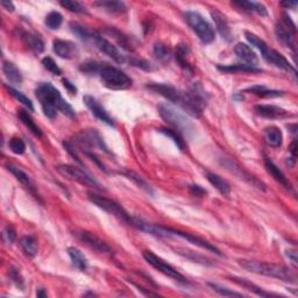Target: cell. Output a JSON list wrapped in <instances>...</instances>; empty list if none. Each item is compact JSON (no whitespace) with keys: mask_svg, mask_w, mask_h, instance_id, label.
I'll use <instances>...</instances> for the list:
<instances>
[{"mask_svg":"<svg viewBox=\"0 0 298 298\" xmlns=\"http://www.w3.org/2000/svg\"><path fill=\"white\" fill-rule=\"evenodd\" d=\"M131 226L138 228L139 231H142L147 234H151V236H155L157 238H172V237L182 238V239L186 240L188 242H190V244L201 247V248L206 249L211 253H215L217 255H219V257H223V254L220 253V250L217 248L216 246L212 245L211 242H208L204 239H201V238H198L196 236H193V234H190V233L177 231V229L170 228L167 226H162V225L148 223V221L139 218V217H133V218H132Z\"/></svg>","mask_w":298,"mask_h":298,"instance_id":"cell-1","label":"cell"},{"mask_svg":"<svg viewBox=\"0 0 298 298\" xmlns=\"http://www.w3.org/2000/svg\"><path fill=\"white\" fill-rule=\"evenodd\" d=\"M36 98L40 101V105L44 111L45 116L49 119L56 117L57 111L66 114L70 119L76 118L75 110L71 105L61 96V93L50 83H40L35 90Z\"/></svg>","mask_w":298,"mask_h":298,"instance_id":"cell-2","label":"cell"},{"mask_svg":"<svg viewBox=\"0 0 298 298\" xmlns=\"http://www.w3.org/2000/svg\"><path fill=\"white\" fill-rule=\"evenodd\" d=\"M239 265L247 271L254 272L258 275H263L267 278L278 279L283 282L296 284L297 278L287 267L276 265V263L254 261V260H239Z\"/></svg>","mask_w":298,"mask_h":298,"instance_id":"cell-3","label":"cell"},{"mask_svg":"<svg viewBox=\"0 0 298 298\" xmlns=\"http://www.w3.org/2000/svg\"><path fill=\"white\" fill-rule=\"evenodd\" d=\"M245 36L247 41H248L250 45L255 47V48L261 53V56L266 62H268L269 65L274 66L276 68H279V69H282L284 71L289 72V74H292L293 76H296L297 74L296 69L290 65V63H289L288 59L285 58L282 54H280L279 52H276L275 49L270 48V47L268 46L265 41H263L262 39H260L258 35H255V34L253 33L246 32Z\"/></svg>","mask_w":298,"mask_h":298,"instance_id":"cell-4","label":"cell"},{"mask_svg":"<svg viewBox=\"0 0 298 298\" xmlns=\"http://www.w3.org/2000/svg\"><path fill=\"white\" fill-rule=\"evenodd\" d=\"M184 20L188 24V26L191 28L198 39L203 44H211L216 39V32L212 25L204 18L198 12L188 11L184 13Z\"/></svg>","mask_w":298,"mask_h":298,"instance_id":"cell-5","label":"cell"},{"mask_svg":"<svg viewBox=\"0 0 298 298\" xmlns=\"http://www.w3.org/2000/svg\"><path fill=\"white\" fill-rule=\"evenodd\" d=\"M101 83L110 90H126L132 87L133 79L118 68L104 65L99 72Z\"/></svg>","mask_w":298,"mask_h":298,"instance_id":"cell-6","label":"cell"},{"mask_svg":"<svg viewBox=\"0 0 298 298\" xmlns=\"http://www.w3.org/2000/svg\"><path fill=\"white\" fill-rule=\"evenodd\" d=\"M159 113L164 121H167L170 126H173L175 131L186 135H191L195 132L194 123L188 118L183 116L181 112L170 106L169 104H161L159 106Z\"/></svg>","mask_w":298,"mask_h":298,"instance_id":"cell-7","label":"cell"},{"mask_svg":"<svg viewBox=\"0 0 298 298\" xmlns=\"http://www.w3.org/2000/svg\"><path fill=\"white\" fill-rule=\"evenodd\" d=\"M88 198H89V201L93 204V205H96L97 207H99L105 212H108V214L116 217L117 219L122 221V223L131 225L132 216L116 201L110 199L108 197H104V196L98 195L96 193H92V191H89L88 193Z\"/></svg>","mask_w":298,"mask_h":298,"instance_id":"cell-8","label":"cell"},{"mask_svg":"<svg viewBox=\"0 0 298 298\" xmlns=\"http://www.w3.org/2000/svg\"><path fill=\"white\" fill-rule=\"evenodd\" d=\"M57 172L67 177L68 180L71 181H76L80 183V184L87 185V186H91L93 189L97 190H104L103 186L100 185V183L96 181L93 178L92 175H90L87 170H84L83 168L76 167V165H71V164H62L56 167Z\"/></svg>","mask_w":298,"mask_h":298,"instance_id":"cell-9","label":"cell"},{"mask_svg":"<svg viewBox=\"0 0 298 298\" xmlns=\"http://www.w3.org/2000/svg\"><path fill=\"white\" fill-rule=\"evenodd\" d=\"M142 255H143V259L146 260L149 265H151L152 267H154L155 269H157L160 272H162V274H164L165 276L177 281V282L188 283V280H186L180 271L176 270L172 265H169L168 262H165L163 259L157 257V255L151 252V250H144Z\"/></svg>","mask_w":298,"mask_h":298,"instance_id":"cell-10","label":"cell"},{"mask_svg":"<svg viewBox=\"0 0 298 298\" xmlns=\"http://www.w3.org/2000/svg\"><path fill=\"white\" fill-rule=\"evenodd\" d=\"M146 88L148 90L157 93V95L164 97L165 99H168L172 103L180 106L181 109L184 110L185 103H186V93L177 90L175 87H172L169 84L163 83H151L147 84Z\"/></svg>","mask_w":298,"mask_h":298,"instance_id":"cell-11","label":"cell"},{"mask_svg":"<svg viewBox=\"0 0 298 298\" xmlns=\"http://www.w3.org/2000/svg\"><path fill=\"white\" fill-rule=\"evenodd\" d=\"M88 42H91L96 46L97 49H99L101 53L105 54L106 56H109L113 59L114 62L118 65H122L125 63V56L119 52V49L116 46L112 45V42H110L108 39H105L103 35H100L99 33L95 31H91L90 36H89Z\"/></svg>","mask_w":298,"mask_h":298,"instance_id":"cell-12","label":"cell"},{"mask_svg":"<svg viewBox=\"0 0 298 298\" xmlns=\"http://www.w3.org/2000/svg\"><path fill=\"white\" fill-rule=\"evenodd\" d=\"M76 143L83 149V152H89L90 148H99L101 151L108 153L110 154L109 148L106 147V144L104 143V140L99 135L97 131L90 130V131H83L82 133H79L78 135H76Z\"/></svg>","mask_w":298,"mask_h":298,"instance_id":"cell-13","label":"cell"},{"mask_svg":"<svg viewBox=\"0 0 298 298\" xmlns=\"http://www.w3.org/2000/svg\"><path fill=\"white\" fill-rule=\"evenodd\" d=\"M221 164H223L224 167L226 168L229 173H232L233 175H236L237 177H239L240 180H244L246 183H248V184L254 186V188H257L259 190H262V191L266 190L265 183L261 182L260 180H258V178L255 176H253L252 174H249L248 172H246L244 168H241L240 165H238L231 159L224 157V159L221 160Z\"/></svg>","mask_w":298,"mask_h":298,"instance_id":"cell-14","label":"cell"},{"mask_svg":"<svg viewBox=\"0 0 298 298\" xmlns=\"http://www.w3.org/2000/svg\"><path fill=\"white\" fill-rule=\"evenodd\" d=\"M75 236L77 237V239L83 242L84 245H87L88 247H90L91 249L96 250L97 253L108 255V257H113V249L106 244L105 241L99 239L95 234L88 231H79L76 232Z\"/></svg>","mask_w":298,"mask_h":298,"instance_id":"cell-15","label":"cell"},{"mask_svg":"<svg viewBox=\"0 0 298 298\" xmlns=\"http://www.w3.org/2000/svg\"><path fill=\"white\" fill-rule=\"evenodd\" d=\"M285 24H278L275 27V34L278 36V40L287 48H290L292 50H296V44H295V25L290 20L288 15H283Z\"/></svg>","mask_w":298,"mask_h":298,"instance_id":"cell-16","label":"cell"},{"mask_svg":"<svg viewBox=\"0 0 298 298\" xmlns=\"http://www.w3.org/2000/svg\"><path fill=\"white\" fill-rule=\"evenodd\" d=\"M83 101H84V104L87 105V108L91 111V113L93 114V116H95L97 119H99L101 122H104L106 123V125L112 126V127L116 126L112 117L110 116V114L108 113V111H106L103 106L100 105L99 101H98L95 97L89 96V95L84 96Z\"/></svg>","mask_w":298,"mask_h":298,"instance_id":"cell-17","label":"cell"},{"mask_svg":"<svg viewBox=\"0 0 298 298\" xmlns=\"http://www.w3.org/2000/svg\"><path fill=\"white\" fill-rule=\"evenodd\" d=\"M254 111L258 116L266 119H270V120L292 117V114L289 113L288 111H285L284 109L279 108V106L275 105H257L254 108Z\"/></svg>","mask_w":298,"mask_h":298,"instance_id":"cell-18","label":"cell"},{"mask_svg":"<svg viewBox=\"0 0 298 298\" xmlns=\"http://www.w3.org/2000/svg\"><path fill=\"white\" fill-rule=\"evenodd\" d=\"M53 50L57 56L66 59L74 58L78 54L77 46L66 40H55L53 42Z\"/></svg>","mask_w":298,"mask_h":298,"instance_id":"cell-19","label":"cell"},{"mask_svg":"<svg viewBox=\"0 0 298 298\" xmlns=\"http://www.w3.org/2000/svg\"><path fill=\"white\" fill-rule=\"evenodd\" d=\"M6 168L8 172H10L12 175H14V177L18 180L21 184L24 185V188H26L29 193H31L34 197L40 199L39 197V194H36V190H35V185H34V183L32 182L31 177H29L26 173L24 172V170H21L19 167H16V165L12 164V163H8L6 164Z\"/></svg>","mask_w":298,"mask_h":298,"instance_id":"cell-20","label":"cell"},{"mask_svg":"<svg viewBox=\"0 0 298 298\" xmlns=\"http://www.w3.org/2000/svg\"><path fill=\"white\" fill-rule=\"evenodd\" d=\"M234 53L237 54V56L239 57L242 62L245 63L247 66H252V67H257L259 63V57L257 53L254 52L252 49V47L246 45V44H237L236 47H234Z\"/></svg>","mask_w":298,"mask_h":298,"instance_id":"cell-21","label":"cell"},{"mask_svg":"<svg viewBox=\"0 0 298 298\" xmlns=\"http://www.w3.org/2000/svg\"><path fill=\"white\" fill-rule=\"evenodd\" d=\"M211 16L215 21L217 31H218L220 35L223 36V39H225L226 41H231L232 40V29H231V27H229V24L226 19V16H225L218 10L211 11Z\"/></svg>","mask_w":298,"mask_h":298,"instance_id":"cell-22","label":"cell"},{"mask_svg":"<svg viewBox=\"0 0 298 298\" xmlns=\"http://www.w3.org/2000/svg\"><path fill=\"white\" fill-rule=\"evenodd\" d=\"M263 161H265V167L267 169V172L270 174L272 178H274L276 182H279L280 184H282L285 189L292 190L291 183L288 181V178L285 177L282 170H281L278 165L272 162V161L266 154H263Z\"/></svg>","mask_w":298,"mask_h":298,"instance_id":"cell-23","label":"cell"},{"mask_svg":"<svg viewBox=\"0 0 298 298\" xmlns=\"http://www.w3.org/2000/svg\"><path fill=\"white\" fill-rule=\"evenodd\" d=\"M21 40L24 41V44L32 50L34 54L39 55L45 50V41L42 40L40 35H37L35 33L31 32H24L21 34Z\"/></svg>","mask_w":298,"mask_h":298,"instance_id":"cell-24","label":"cell"},{"mask_svg":"<svg viewBox=\"0 0 298 298\" xmlns=\"http://www.w3.org/2000/svg\"><path fill=\"white\" fill-rule=\"evenodd\" d=\"M189 53H190L189 46L185 45V44H180L176 47L175 57H176L178 66H180L183 70L186 71V72H190V74H193L194 69H193V67H191L189 59H188Z\"/></svg>","mask_w":298,"mask_h":298,"instance_id":"cell-25","label":"cell"},{"mask_svg":"<svg viewBox=\"0 0 298 298\" xmlns=\"http://www.w3.org/2000/svg\"><path fill=\"white\" fill-rule=\"evenodd\" d=\"M263 139H265V142L269 147L279 148V147H281V144H282L283 134L279 127L270 126V127H267V129L265 130V133H263Z\"/></svg>","mask_w":298,"mask_h":298,"instance_id":"cell-26","label":"cell"},{"mask_svg":"<svg viewBox=\"0 0 298 298\" xmlns=\"http://www.w3.org/2000/svg\"><path fill=\"white\" fill-rule=\"evenodd\" d=\"M232 5L237 6L244 10L246 12H250V13H257L261 16H267L268 15V11L267 7L263 5L261 3H257V2H234L232 3Z\"/></svg>","mask_w":298,"mask_h":298,"instance_id":"cell-27","label":"cell"},{"mask_svg":"<svg viewBox=\"0 0 298 298\" xmlns=\"http://www.w3.org/2000/svg\"><path fill=\"white\" fill-rule=\"evenodd\" d=\"M206 178L221 195L225 196V197H228V196L231 195V186H229L228 183L225 181L224 178H221L219 175H217V174L211 172H206Z\"/></svg>","mask_w":298,"mask_h":298,"instance_id":"cell-28","label":"cell"},{"mask_svg":"<svg viewBox=\"0 0 298 298\" xmlns=\"http://www.w3.org/2000/svg\"><path fill=\"white\" fill-rule=\"evenodd\" d=\"M3 72L5 75L8 82L13 84H20L23 82V75L14 63L10 61H4L3 63Z\"/></svg>","mask_w":298,"mask_h":298,"instance_id":"cell-29","label":"cell"},{"mask_svg":"<svg viewBox=\"0 0 298 298\" xmlns=\"http://www.w3.org/2000/svg\"><path fill=\"white\" fill-rule=\"evenodd\" d=\"M120 174H121V175L125 176V177L129 178V180H131L132 182L134 183V184L138 185L140 189H142L143 191H146L147 194H149L151 196L154 195V190H153L152 185L149 184V183H147L146 181H144L143 178L139 175V174L132 172V170H122V172H120Z\"/></svg>","mask_w":298,"mask_h":298,"instance_id":"cell-30","label":"cell"},{"mask_svg":"<svg viewBox=\"0 0 298 298\" xmlns=\"http://www.w3.org/2000/svg\"><path fill=\"white\" fill-rule=\"evenodd\" d=\"M233 282H236L237 284L241 285V287L246 288L247 290L252 291L254 293H257L258 296H261V297H271V296H279L276 295V293H272V292H268L266 290H263L262 288L258 287V285H255L254 283L250 282V281L246 280V279H241V278H232L231 279Z\"/></svg>","mask_w":298,"mask_h":298,"instance_id":"cell-31","label":"cell"},{"mask_svg":"<svg viewBox=\"0 0 298 298\" xmlns=\"http://www.w3.org/2000/svg\"><path fill=\"white\" fill-rule=\"evenodd\" d=\"M93 6L99 7L100 10H104L105 12L113 14L125 13L127 11L126 5L121 2H96L93 4Z\"/></svg>","mask_w":298,"mask_h":298,"instance_id":"cell-32","label":"cell"},{"mask_svg":"<svg viewBox=\"0 0 298 298\" xmlns=\"http://www.w3.org/2000/svg\"><path fill=\"white\" fill-rule=\"evenodd\" d=\"M68 255L71 260L72 265H74L78 270H87L88 268V260L84 257L83 253L75 247H69L68 248Z\"/></svg>","mask_w":298,"mask_h":298,"instance_id":"cell-33","label":"cell"},{"mask_svg":"<svg viewBox=\"0 0 298 298\" xmlns=\"http://www.w3.org/2000/svg\"><path fill=\"white\" fill-rule=\"evenodd\" d=\"M20 245L23 247L24 252L26 253L28 257L34 258L36 257L37 253H39V244H37V240L35 237L33 236H25L21 238Z\"/></svg>","mask_w":298,"mask_h":298,"instance_id":"cell-34","label":"cell"},{"mask_svg":"<svg viewBox=\"0 0 298 298\" xmlns=\"http://www.w3.org/2000/svg\"><path fill=\"white\" fill-rule=\"evenodd\" d=\"M246 92H250L253 93V95L261 98H278L284 95L283 91L270 90V89L263 87V85H255V87L247 89Z\"/></svg>","mask_w":298,"mask_h":298,"instance_id":"cell-35","label":"cell"},{"mask_svg":"<svg viewBox=\"0 0 298 298\" xmlns=\"http://www.w3.org/2000/svg\"><path fill=\"white\" fill-rule=\"evenodd\" d=\"M18 117L21 121L25 123V126L27 127V129L32 132V133L35 135V136H42V131L39 126L36 125L35 121L33 120V118L31 114L28 113V111H25V110H19L18 111Z\"/></svg>","mask_w":298,"mask_h":298,"instance_id":"cell-36","label":"cell"},{"mask_svg":"<svg viewBox=\"0 0 298 298\" xmlns=\"http://www.w3.org/2000/svg\"><path fill=\"white\" fill-rule=\"evenodd\" d=\"M218 69L223 72H252V74H260L262 72L261 69L258 67H252L247 65H231V66H218Z\"/></svg>","mask_w":298,"mask_h":298,"instance_id":"cell-37","label":"cell"},{"mask_svg":"<svg viewBox=\"0 0 298 298\" xmlns=\"http://www.w3.org/2000/svg\"><path fill=\"white\" fill-rule=\"evenodd\" d=\"M155 57L161 62H168L173 56L172 50L168 48V46H165L162 42H157L154 45V49H153Z\"/></svg>","mask_w":298,"mask_h":298,"instance_id":"cell-38","label":"cell"},{"mask_svg":"<svg viewBox=\"0 0 298 298\" xmlns=\"http://www.w3.org/2000/svg\"><path fill=\"white\" fill-rule=\"evenodd\" d=\"M62 23H63V16L59 12H56V11L50 12V13L47 14L45 19V25L49 29H52V31L58 29L62 26Z\"/></svg>","mask_w":298,"mask_h":298,"instance_id":"cell-39","label":"cell"},{"mask_svg":"<svg viewBox=\"0 0 298 298\" xmlns=\"http://www.w3.org/2000/svg\"><path fill=\"white\" fill-rule=\"evenodd\" d=\"M59 5H61L63 8H66V10L68 11L74 12V13H77V14L88 13V8L79 2H74V0H63V2H59Z\"/></svg>","mask_w":298,"mask_h":298,"instance_id":"cell-40","label":"cell"},{"mask_svg":"<svg viewBox=\"0 0 298 298\" xmlns=\"http://www.w3.org/2000/svg\"><path fill=\"white\" fill-rule=\"evenodd\" d=\"M160 132L161 133H163L164 135H167L168 138L172 139L180 151H184L185 142H184V140H183V136L180 132H177L175 130H170V129H160Z\"/></svg>","mask_w":298,"mask_h":298,"instance_id":"cell-41","label":"cell"},{"mask_svg":"<svg viewBox=\"0 0 298 298\" xmlns=\"http://www.w3.org/2000/svg\"><path fill=\"white\" fill-rule=\"evenodd\" d=\"M207 285L212 289V290L216 291L217 293H219L220 296H224V297H244L245 296L244 293L233 291V290H231V289L221 287V285L217 284V283L210 282V283H207Z\"/></svg>","mask_w":298,"mask_h":298,"instance_id":"cell-42","label":"cell"},{"mask_svg":"<svg viewBox=\"0 0 298 298\" xmlns=\"http://www.w3.org/2000/svg\"><path fill=\"white\" fill-rule=\"evenodd\" d=\"M7 90L8 92L11 93L12 96H13L16 100H19V103H21L23 105L26 106V108L29 110V111H34V106H33V103H32V100L29 99L28 97H26L24 95L23 92H20L16 90V89L14 88H12V87H7Z\"/></svg>","mask_w":298,"mask_h":298,"instance_id":"cell-43","label":"cell"},{"mask_svg":"<svg viewBox=\"0 0 298 298\" xmlns=\"http://www.w3.org/2000/svg\"><path fill=\"white\" fill-rule=\"evenodd\" d=\"M8 278H10V280L16 285V287L21 289V290H24L25 280H24L23 275H21V272L18 268L11 267L10 269H8Z\"/></svg>","mask_w":298,"mask_h":298,"instance_id":"cell-44","label":"cell"},{"mask_svg":"<svg viewBox=\"0 0 298 298\" xmlns=\"http://www.w3.org/2000/svg\"><path fill=\"white\" fill-rule=\"evenodd\" d=\"M11 152L16 155H23L26 152V143L24 142L23 139L20 138H12L8 143Z\"/></svg>","mask_w":298,"mask_h":298,"instance_id":"cell-45","label":"cell"},{"mask_svg":"<svg viewBox=\"0 0 298 298\" xmlns=\"http://www.w3.org/2000/svg\"><path fill=\"white\" fill-rule=\"evenodd\" d=\"M103 67H104V65H100V63H98V62L88 61V62L83 63V65L80 66L79 69H80V71L85 72V74H90V75L98 74L99 75V72Z\"/></svg>","mask_w":298,"mask_h":298,"instance_id":"cell-46","label":"cell"},{"mask_svg":"<svg viewBox=\"0 0 298 298\" xmlns=\"http://www.w3.org/2000/svg\"><path fill=\"white\" fill-rule=\"evenodd\" d=\"M42 65H44V67L49 72H52L53 75H56V76L62 75V70L59 69V67L56 65V62H55L50 56H46L42 58Z\"/></svg>","mask_w":298,"mask_h":298,"instance_id":"cell-47","label":"cell"},{"mask_svg":"<svg viewBox=\"0 0 298 298\" xmlns=\"http://www.w3.org/2000/svg\"><path fill=\"white\" fill-rule=\"evenodd\" d=\"M4 238H5V240L7 244H14L15 240H16V232L14 227L12 226V225H7L5 227V231H4Z\"/></svg>","mask_w":298,"mask_h":298,"instance_id":"cell-48","label":"cell"},{"mask_svg":"<svg viewBox=\"0 0 298 298\" xmlns=\"http://www.w3.org/2000/svg\"><path fill=\"white\" fill-rule=\"evenodd\" d=\"M285 255H287L288 259L290 260L291 265L293 266V268H297L298 265V258H297V252L295 249H288L285 250Z\"/></svg>","mask_w":298,"mask_h":298,"instance_id":"cell-49","label":"cell"},{"mask_svg":"<svg viewBox=\"0 0 298 298\" xmlns=\"http://www.w3.org/2000/svg\"><path fill=\"white\" fill-rule=\"evenodd\" d=\"M190 193L197 197H203L204 195H206V190L203 189L201 185H190L189 186Z\"/></svg>","mask_w":298,"mask_h":298,"instance_id":"cell-50","label":"cell"},{"mask_svg":"<svg viewBox=\"0 0 298 298\" xmlns=\"http://www.w3.org/2000/svg\"><path fill=\"white\" fill-rule=\"evenodd\" d=\"M289 151L291 153V157L289 160L292 161V164H295V161H296V156H297V142L296 140H293L291 142L290 147H289Z\"/></svg>","mask_w":298,"mask_h":298,"instance_id":"cell-51","label":"cell"},{"mask_svg":"<svg viewBox=\"0 0 298 298\" xmlns=\"http://www.w3.org/2000/svg\"><path fill=\"white\" fill-rule=\"evenodd\" d=\"M0 5H2L8 12H13L15 10L13 3L8 2V0H3V2H0Z\"/></svg>","mask_w":298,"mask_h":298,"instance_id":"cell-52","label":"cell"},{"mask_svg":"<svg viewBox=\"0 0 298 298\" xmlns=\"http://www.w3.org/2000/svg\"><path fill=\"white\" fill-rule=\"evenodd\" d=\"M63 84H65V87L71 92V95H76V92H77V89H76V87L74 84H72L71 82H69L68 79H63Z\"/></svg>","mask_w":298,"mask_h":298,"instance_id":"cell-53","label":"cell"},{"mask_svg":"<svg viewBox=\"0 0 298 298\" xmlns=\"http://www.w3.org/2000/svg\"><path fill=\"white\" fill-rule=\"evenodd\" d=\"M281 5L284 6V7H288V8H290V7L295 8L297 6V3L296 2H292V3H290V2H284V3H281Z\"/></svg>","mask_w":298,"mask_h":298,"instance_id":"cell-54","label":"cell"},{"mask_svg":"<svg viewBox=\"0 0 298 298\" xmlns=\"http://www.w3.org/2000/svg\"><path fill=\"white\" fill-rule=\"evenodd\" d=\"M47 295H48V293H47V291L45 290L44 288H40L39 290L36 291V296L37 297H41V298H45V297H47Z\"/></svg>","mask_w":298,"mask_h":298,"instance_id":"cell-55","label":"cell"},{"mask_svg":"<svg viewBox=\"0 0 298 298\" xmlns=\"http://www.w3.org/2000/svg\"><path fill=\"white\" fill-rule=\"evenodd\" d=\"M134 285H135L136 288H139V289H138L139 291H143V290H144V289H142L141 287H139V285H136V284H134ZM146 295H148V296H157L156 293H152V292H146Z\"/></svg>","mask_w":298,"mask_h":298,"instance_id":"cell-56","label":"cell"}]
</instances>
